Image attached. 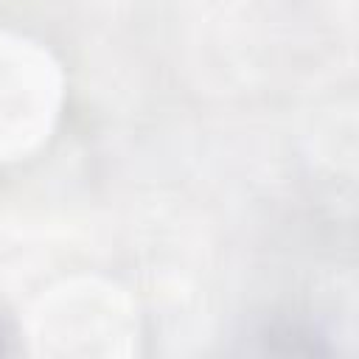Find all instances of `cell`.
<instances>
[{"instance_id":"cell-1","label":"cell","mask_w":359,"mask_h":359,"mask_svg":"<svg viewBox=\"0 0 359 359\" xmlns=\"http://www.w3.org/2000/svg\"><path fill=\"white\" fill-rule=\"evenodd\" d=\"M3 342H6V337H3V325H0V351H3Z\"/></svg>"}]
</instances>
